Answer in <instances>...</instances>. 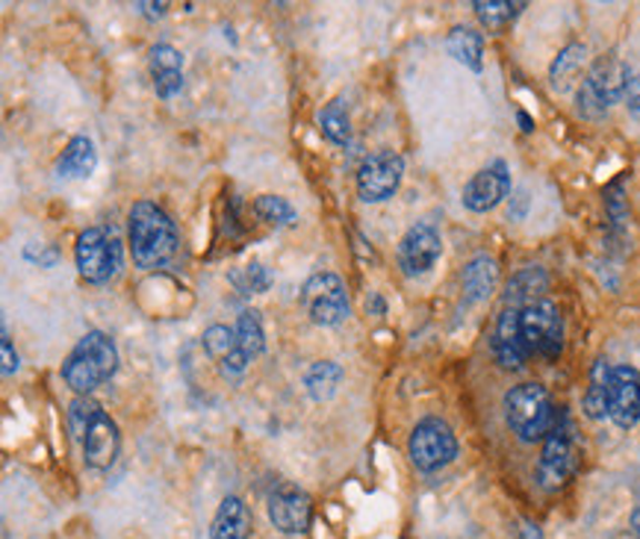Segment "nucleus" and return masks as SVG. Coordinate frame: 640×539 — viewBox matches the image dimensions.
<instances>
[{"label":"nucleus","mask_w":640,"mask_h":539,"mask_svg":"<svg viewBox=\"0 0 640 539\" xmlns=\"http://www.w3.org/2000/svg\"><path fill=\"white\" fill-rule=\"evenodd\" d=\"M519 539H544V533H540V528H537L535 522H526L522 531H519Z\"/></svg>","instance_id":"obj_34"},{"label":"nucleus","mask_w":640,"mask_h":539,"mask_svg":"<svg viewBox=\"0 0 640 539\" xmlns=\"http://www.w3.org/2000/svg\"><path fill=\"white\" fill-rule=\"evenodd\" d=\"M446 51L460 62V65H467L469 71H481L485 69V39L476 30H469V27H455L449 35H446Z\"/></svg>","instance_id":"obj_23"},{"label":"nucleus","mask_w":640,"mask_h":539,"mask_svg":"<svg viewBox=\"0 0 640 539\" xmlns=\"http://www.w3.org/2000/svg\"><path fill=\"white\" fill-rule=\"evenodd\" d=\"M549 286V277H546L544 268L528 266L522 268L519 274H514L511 283H508V289H505V304L514 309H522L528 304H537V301H544V292Z\"/></svg>","instance_id":"obj_22"},{"label":"nucleus","mask_w":640,"mask_h":539,"mask_svg":"<svg viewBox=\"0 0 640 539\" xmlns=\"http://www.w3.org/2000/svg\"><path fill=\"white\" fill-rule=\"evenodd\" d=\"M585 57H588V48L585 44H567L561 53H558V60L552 62V69H549V83L552 89L563 92V89L570 87L572 78L579 74L581 65H585Z\"/></svg>","instance_id":"obj_27"},{"label":"nucleus","mask_w":640,"mask_h":539,"mask_svg":"<svg viewBox=\"0 0 640 539\" xmlns=\"http://www.w3.org/2000/svg\"><path fill=\"white\" fill-rule=\"evenodd\" d=\"M322 133L334 145H346L352 139V119H348V106L343 98H334L331 103H325V110L319 112Z\"/></svg>","instance_id":"obj_28"},{"label":"nucleus","mask_w":640,"mask_h":539,"mask_svg":"<svg viewBox=\"0 0 640 539\" xmlns=\"http://www.w3.org/2000/svg\"><path fill=\"white\" fill-rule=\"evenodd\" d=\"M576 466H579V443H576L570 413L563 407V410H558L552 430L544 439V454L537 460V484L555 492L572 478Z\"/></svg>","instance_id":"obj_6"},{"label":"nucleus","mask_w":640,"mask_h":539,"mask_svg":"<svg viewBox=\"0 0 640 539\" xmlns=\"http://www.w3.org/2000/svg\"><path fill=\"white\" fill-rule=\"evenodd\" d=\"M69 421L74 437L80 439L87 466L101 471L110 469L119 457V448H122V434H119V425L106 416L104 407L89 395H78L71 401Z\"/></svg>","instance_id":"obj_2"},{"label":"nucleus","mask_w":640,"mask_h":539,"mask_svg":"<svg viewBox=\"0 0 640 539\" xmlns=\"http://www.w3.org/2000/svg\"><path fill=\"white\" fill-rule=\"evenodd\" d=\"M201 345H204V352L210 354V359L216 363L219 372L225 377H240L248 368L252 359L245 357L243 348H240V339H236L234 327L225 325H213L204 330L201 336Z\"/></svg>","instance_id":"obj_17"},{"label":"nucleus","mask_w":640,"mask_h":539,"mask_svg":"<svg viewBox=\"0 0 640 539\" xmlns=\"http://www.w3.org/2000/svg\"><path fill=\"white\" fill-rule=\"evenodd\" d=\"M128 236L130 251H133V263L142 272H156L165 268L177 254V227H174L172 215L154 201H139L130 206L128 215Z\"/></svg>","instance_id":"obj_1"},{"label":"nucleus","mask_w":640,"mask_h":539,"mask_svg":"<svg viewBox=\"0 0 640 539\" xmlns=\"http://www.w3.org/2000/svg\"><path fill=\"white\" fill-rule=\"evenodd\" d=\"M519 327L531 357L555 359L563 352V318L549 298L519 309Z\"/></svg>","instance_id":"obj_10"},{"label":"nucleus","mask_w":640,"mask_h":539,"mask_svg":"<svg viewBox=\"0 0 640 539\" xmlns=\"http://www.w3.org/2000/svg\"><path fill=\"white\" fill-rule=\"evenodd\" d=\"M626 110L632 112L634 119H640V74L629 80V89H626Z\"/></svg>","instance_id":"obj_33"},{"label":"nucleus","mask_w":640,"mask_h":539,"mask_svg":"<svg viewBox=\"0 0 640 539\" xmlns=\"http://www.w3.org/2000/svg\"><path fill=\"white\" fill-rule=\"evenodd\" d=\"M611 363L608 359H597L590 368V386L585 393V413L588 419H606L608 416V384H611Z\"/></svg>","instance_id":"obj_25"},{"label":"nucleus","mask_w":640,"mask_h":539,"mask_svg":"<svg viewBox=\"0 0 640 539\" xmlns=\"http://www.w3.org/2000/svg\"><path fill=\"white\" fill-rule=\"evenodd\" d=\"M629 65L617 53H606L590 65L588 78L581 80L579 94H576V110L581 119L597 121L602 119L620 98H626L629 89Z\"/></svg>","instance_id":"obj_4"},{"label":"nucleus","mask_w":640,"mask_h":539,"mask_svg":"<svg viewBox=\"0 0 640 539\" xmlns=\"http://www.w3.org/2000/svg\"><path fill=\"white\" fill-rule=\"evenodd\" d=\"M552 395L540 384H519L505 395V421L519 443H540L555 425Z\"/></svg>","instance_id":"obj_5"},{"label":"nucleus","mask_w":640,"mask_h":539,"mask_svg":"<svg viewBox=\"0 0 640 539\" xmlns=\"http://www.w3.org/2000/svg\"><path fill=\"white\" fill-rule=\"evenodd\" d=\"M231 283L243 295H260V292H266L272 286V274H268V268L260 260H252V263H245V266L231 272Z\"/></svg>","instance_id":"obj_31"},{"label":"nucleus","mask_w":640,"mask_h":539,"mask_svg":"<svg viewBox=\"0 0 640 539\" xmlns=\"http://www.w3.org/2000/svg\"><path fill=\"white\" fill-rule=\"evenodd\" d=\"M302 307L313 325L337 327L352 313L346 281L334 272H316L302 286Z\"/></svg>","instance_id":"obj_8"},{"label":"nucleus","mask_w":640,"mask_h":539,"mask_svg":"<svg viewBox=\"0 0 640 539\" xmlns=\"http://www.w3.org/2000/svg\"><path fill=\"white\" fill-rule=\"evenodd\" d=\"M407 454L419 471H440L458 457V437L443 419H423L407 439Z\"/></svg>","instance_id":"obj_9"},{"label":"nucleus","mask_w":640,"mask_h":539,"mask_svg":"<svg viewBox=\"0 0 640 539\" xmlns=\"http://www.w3.org/2000/svg\"><path fill=\"white\" fill-rule=\"evenodd\" d=\"M252 537V513L240 496L222 498L213 525H210V539H248Z\"/></svg>","instance_id":"obj_19"},{"label":"nucleus","mask_w":640,"mask_h":539,"mask_svg":"<svg viewBox=\"0 0 640 539\" xmlns=\"http://www.w3.org/2000/svg\"><path fill=\"white\" fill-rule=\"evenodd\" d=\"M98 169L95 142L89 136H74L57 160V174L69 180H87Z\"/></svg>","instance_id":"obj_20"},{"label":"nucleus","mask_w":640,"mask_h":539,"mask_svg":"<svg viewBox=\"0 0 640 539\" xmlns=\"http://www.w3.org/2000/svg\"><path fill=\"white\" fill-rule=\"evenodd\" d=\"M443 254L440 231L428 222H416L414 227H407L396 248V263L405 277H423L437 266V260Z\"/></svg>","instance_id":"obj_12"},{"label":"nucleus","mask_w":640,"mask_h":539,"mask_svg":"<svg viewBox=\"0 0 640 539\" xmlns=\"http://www.w3.org/2000/svg\"><path fill=\"white\" fill-rule=\"evenodd\" d=\"M148 69H151L156 98L169 101L183 89V53L172 44H154L148 53Z\"/></svg>","instance_id":"obj_18"},{"label":"nucleus","mask_w":640,"mask_h":539,"mask_svg":"<svg viewBox=\"0 0 640 539\" xmlns=\"http://www.w3.org/2000/svg\"><path fill=\"white\" fill-rule=\"evenodd\" d=\"M473 9H476L478 21L487 30H505L526 9V3H514V0H476Z\"/></svg>","instance_id":"obj_29"},{"label":"nucleus","mask_w":640,"mask_h":539,"mask_svg":"<svg viewBox=\"0 0 640 539\" xmlns=\"http://www.w3.org/2000/svg\"><path fill=\"white\" fill-rule=\"evenodd\" d=\"M508 192H511V169L505 160H494L464 186V206L469 213H490L502 204Z\"/></svg>","instance_id":"obj_13"},{"label":"nucleus","mask_w":640,"mask_h":539,"mask_svg":"<svg viewBox=\"0 0 640 539\" xmlns=\"http://www.w3.org/2000/svg\"><path fill=\"white\" fill-rule=\"evenodd\" d=\"M0 357H3V375H16L18 372V352L12 348V339H9V330L3 327V334H0Z\"/></svg>","instance_id":"obj_32"},{"label":"nucleus","mask_w":640,"mask_h":539,"mask_svg":"<svg viewBox=\"0 0 640 539\" xmlns=\"http://www.w3.org/2000/svg\"><path fill=\"white\" fill-rule=\"evenodd\" d=\"M343 366L339 363H334V359H322V363H313L311 368H307V375H304V389H307V395H311L313 401H328V398H334L339 389V384H343Z\"/></svg>","instance_id":"obj_24"},{"label":"nucleus","mask_w":640,"mask_h":539,"mask_svg":"<svg viewBox=\"0 0 640 539\" xmlns=\"http://www.w3.org/2000/svg\"><path fill=\"white\" fill-rule=\"evenodd\" d=\"M236 339H240V348L248 359L260 357L266 352V330H263V318H260L257 309H243L240 318H236Z\"/></svg>","instance_id":"obj_26"},{"label":"nucleus","mask_w":640,"mask_h":539,"mask_svg":"<svg viewBox=\"0 0 640 539\" xmlns=\"http://www.w3.org/2000/svg\"><path fill=\"white\" fill-rule=\"evenodd\" d=\"M74 263H78L80 277L92 286H104L113 281L124 266V245L119 233L110 227H87L74 245Z\"/></svg>","instance_id":"obj_7"},{"label":"nucleus","mask_w":640,"mask_h":539,"mask_svg":"<svg viewBox=\"0 0 640 539\" xmlns=\"http://www.w3.org/2000/svg\"><path fill=\"white\" fill-rule=\"evenodd\" d=\"M490 352L502 368H522L528 363V348L519 327V309L505 307L502 316L496 318L494 336H490Z\"/></svg>","instance_id":"obj_16"},{"label":"nucleus","mask_w":640,"mask_h":539,"mask_svg":"<svg viewBox=\"0 0 640 539\" xmlns=\"http://www.w3.org/2000/svg\"><path fill=\"white\" fill-rule=\"evenodd\" d=\"M460 283H464V295H467L469 304H478V301H487L496 292V283H499V266H496L494 257L487 254H478L476 260H469L460 274Z\"/></svg>","instance_id":"obj_21"},{"label":"nucleus","mask_w":640,"mask_h":539,"mask_svg":"<svg viewBox=\"0 0 640 539\" xmlns=\"http://www.w3.org/2000/svg\"><path fill=\"white\" fill-rule=\"evenodd\" d=\"M254 213L260 222H266L268 227H289L298 218L295 206L281 195H260L254 201Z\"/></svg>","instance_id":"obj_30"},{"label":"nucleus","mask_w":640,"mask_h":539,"mask_svg":"<svg viewBox=\"0 0 640 539\" xmlns=\"http://www.w3.org/2000/svg\"><path fill=\"white\" fill-rule=\"evenodd\" d=\"M632 528H634V533L640 537V510H634V516H632Z\"/></svg>","instance_id":"obj_36"},{"label":"nucleus","mask_w":640,"mask_h":539,"mask_svg":"<svg viewBox=\"0 0 640 539\" xmlns=\"http://www.w3.org/2000/svg\"><path fill=\"white\" fill-rule=\"evenodd\" d=\"M313 505L311 496L298 487L281 484V487L268 496V519L281 533H304L311 528Z\"/></svg>","instance_id":"obj_15"},{"label":"nucleus","mask_w":640,"mask_h":539,"mask_svg":"<svg viewBox=\"0 0 640 539\" xmlns=\"http://www.w3.org/2000/svg\"><path fill=\"white\" fill-rule=\"evenodd\" d=\"M608 419L617 428H634L640 421V372L632 366L611 368L608 384Z\"/></svg>","instance_id":"obj_14"},{"label":"nucleus","mask_w":640,"mask_h":539,"mask_svg":"<svg viewBox=\"0 0 640 539\" xmlns=\"http://www.w3.org/2000/svg\"><path fill=\"white\" fill-rule=\"evenodd\" d=\"M119 372V348L101 330H89L62 363V380L78 395L95 393Z\"/></svg>","instance_id":"obj_3"},{"label":"nucleus","mask_w":640,"mask_h":539,"mask_svg":"<svg viewBox=\"0 0 640 539\" xmlns=\"http://www.w3.org/2000/svg\"><path fill=\"white\" fill-rule=\"evenodd\" d=\"M405 177V160L396 151L382 148L366 156L360 169H357V195L364 197L366 204H382L396 195Z\"/></svg>","instance_id":"obj_11"},{"label":"nucleus","mask_w":640,"mask_h":539,"mask_svg":"<svg viewBox=\"0 0 640 539\" xmlns=\"http://www.w3.org/2000/svg\"><path fill=\"white\" fill-rule=\"evenodd\" d=\"M519 121H522V130H526V133H531V119H528L526 112H519Z\"/></svg>","instance_id":"obj_35"}]
</instances>
